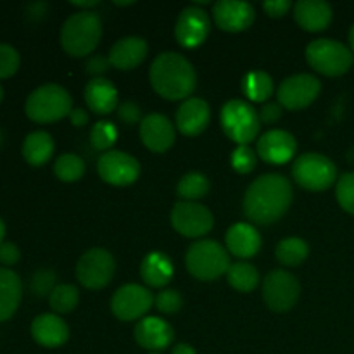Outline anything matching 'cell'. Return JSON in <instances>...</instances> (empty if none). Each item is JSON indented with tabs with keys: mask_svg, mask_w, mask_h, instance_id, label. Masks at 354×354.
<instances>
[{
	"mask_svg": "<svg viewBox=\"0 0 354 354\" xmlns=\"http://www.w3.org/2000/svg\"><path fill=\"white\" fill-rule=\"evenodd\" d=\"M292 203V187L283 175L268 173L256 178L244 196V213L254 223L279 221Z\"/></svg>",
	"mask_w": 354,
	"mask_h": 354,
	"instance_id": "obj_1",
	"label": "cell"
},
{
	"mask_svg": "<svg viewBox=\"0 0 354 354\" xmlns=\"http://www.w3.org/2000/svg\"><path fill=\"white\" fill-rule=\"evenodd\" d=\"M149 80L156 93L168 100H187L197 83L194 66L176 52L159 54L152 61Z\"/></svg>",
	"mask_w": 354,
	"mask_h": 354,
	"instance_id": "obj_2",
	"label": "cell"
},
{
	"mask_svg": "<svg viewBox=\"0 0 354 354\" xmlns=\"http://www.w3.org/2000/svg\"><path fill=\"white\" fill-rule=\"evenodd\" d=\"M102 37V21L93 10H80L64 21L61 45L73 57H83L95 50Z\"/></svg>",
	"mask_w": 354,
	"mask_h": 354,
	"instance_id": "obj_3",
	"label": "cell"
},
{
	"mask_svg": "<svg viewBox=\"0 0 354 354\" xmlns=\"http://www.w3.org/2000/svg\"><path fill=\"white\" fill-rule=\"evenodd\" d=\"M24 111L35 123H54L71 114L73 99L64 86L47 83L28 95Z\"/></svg>",
	"mask_w": 354,
	"mask_h": 354,
	"instance_id": "obj_4",
	"label": "cell"
},
{
	"mask_svg": "<svg viewBox=\"0 0 354 354\" xmlns=\"http://www.w3.org/2000/svg\"><path fill=\"white\" fill-rule=\"evenodd\" d=\"M187 270L190 275L203 282L220 279L230 268V256L214 241H199L187 251Z\"/></svg>",
	"mask_w": 354,
	"mask_h": 354,
	"instance_id": "obj_5",
	"label": "cell"
},
{
	"mask_svg": "<svg viewBox=\"0 0 354 354\" xmlns=\"http://www.w3.org/2000/svg\"><path fill=\"white\" fill-rule=\"evenodd\" d=\"M308 64L325 76H342L351 69L354 54L342 41L318 38L306 47Z\"/></svg>",
	"mask_w": 354,
	"mask_h": 354,
	"instance_id": "obj_6",
	"label": "cell"
},
{
	"mask_svg": "<svg viewBox=\"0 0 354 354\" xmlns=\"http://www.w3.org/2000/svg\"><path fill=\"white\" fill-rule=\"evenodd\" d=\"M221 128L230 140L239 145H249L254 138H258L261 120L259 114L251 104L245 100H228L220 114Z\"/></svg>",
	"mask_w": 354,
	"mask_h": 354,
	"instance_id": "obj_7",
	"label": "cell"
},
{
	"mask_svg": "<svg viewBox=\"0 0 354 354\" xmlns=\"http://www.w3.org/2000/svg\"><path fill=\"white\" fill-rule=\"evenodd\" d=\"M292 178L299 187L313 192L330 189L337 180V168L334 161L318 152H306L292 165Z\"/></svg>",
	"mask_w": 354,
	"mask_h": 354,
	"instance_id": "obj_8",
	"label": "cell"
},
{
	"mask_svg": "<svg viewBox=\"0 0 354 354\" xmlns=\"http://www.w3.org/2000/svg\"><path fill=\"white\" fill-rule=\"evenodd\" d=\"M301 296V283L286 270H273L263 280V299L275 313L292 310Z\"/></svg>",
	"mask_w": 354,
	"mask_h": 354,
	"instance_id": "obj_9",
	"label": "cell"
},
{
	"mask_svg": "<svg viewBox=\"0 0 354 354\" xmlns=\"http://www.w3.org/2000/svg\"><path fill=\"white\" fill-rule=\"evenodd\" d=\"M114 270L116 263L113 254L102 248H93L80 258L76 265V279L85 289L100 290L109 286L114 277Z\"/></svg>",
	"mask_w": 354,
	"mask_h": 354,
	"instance_id": "obj_10",
	"label": "cell"
},
{
	"mask_svg": "<svg viewBox=\"0 0 354 354\" xmlns=\"http://www.w3.org/2000/svg\"><path fill=\"white\" fill-rule=\"evenodd\" d=\"M320 90L322 83L317 76L301 73V75H292L283 80L277 90V97H279L280 106L289 111H297L313 104Z\"/></svg>",
	"mask_w": 354,
	"mask_h": 354,
	"instance_id": "obj_11",
	"label": "cell"
},
{
	"mask_svg": "<svg viewBox=\"0 0 354 354\" xmlns=\"http://www.w3.org/2000/svg\"><path fill=\"white\" fill-rule=\"evenodd\" d=\"M100 178L114 187H128L140 176V162L123 151H107L97 162Z\"/></svg>",
	"mask_w": 354,
	"mask_h": 354,
	"instance_id": "obj_12",
	"label": "cell"
},
{
	"mask_svg": "<svg viewBox=\"0 0 354 354\" xmlns=\"http://www.w3.org/2000/svg\"><path fill=\"white\" fill-rule=\"evenodd\" d=\"M154 304L152 292L137 283H127L114 292L111 299V310L114 317L123 322H133L137 318H145L151 306Z\"/></svg>",
	"mask_w": 354,
	"mask_h": 354,
	"instance_id": "obj_13",
	"label": "cell"
},
{
	"mask_svg": "<svg viewBox=\"0 0 354 354\" xmlns=\"http://www.w3.org/2000/svg\"><path fill=\"white\" fill-rule=\"evenodd\" d=\"M171 225L183 237L199 239L213 230L214 218L207 207L183 201L173 206Z\"/></svg>",
	"mask_w": 354,
	"mask_h": 354,
	"instance_id": "obj_14",
	"label": "cell"
},
{
	"mask_svg": "<svg viewBox=\"0 0 354 354\" xmlns=\"http://www.w3.org/2000/svg\"><path fill=\"white\" fill-rule=\"evenodd\" d=\"M211 30V21L206 10L189 6L180 12L175 26V37L183 48H196L206 41Z\"/></svg>",
	"mask_w": 354,
	"mask_h": 354,
	"instance_id": "obj_15",
	"label": "cell"
},
{
	"mask_svg": "<svg viewBox=\"0 0 354 354\" xmlns=\"http://www.w3.org/2000/svg\"><path fill=\"white\" fill-rule=\"evenodd\" d=\"M213 17L218 28L228 33L244 31L254 23V7L241 0H218L213 6Z\"/></svg>",
	"mask_w": 354,
	"mask_h": 354,
	"instance_id": "obj_16",
	"label": "cell"
},
{
	"mask_svg": "<svg viewBox=\"0 0 354 354\" xmlns=\"http://www.w3.org/2000/svg\"><path fill=\"white\" fill-rule=\"evenodd\" d=\"M297 142L292 133L286 130H270L258 140L256 154L268 165H286L294 158Z\"/></svg>",
	"mask_w": 354,
	"mask_h": 354,
	"instance_id": "obj_17",
	"label": "cell"
},
{
	"mask_svg": "<svg viewBox=\"0 0 354 354\" xmlns=\"http://www.w3.org/2000/svg\"><path fill=\"white\" fill-rule=\"evenodd\" d=\"M175 124L162 114L152 113L140 121V138L149 151L166 152L175 144Z\"/></svg>",
	"mask_w": 354,
	"mask_h": 354,
	"instance_id": "obj_18",
	"label": "cell"
},
{
	"mask_svg": "<svg viewBox=\"0 0 354 354\" xmlns=\"http://www.w3.org/2000/svg\"><path fill=\"white\" fill-rule=\"evenodd\" d=\"M173 339H175L173 327L162 318L145 317L138 320L135 327V341L147 351H162L171 346Z\"/></svg>",
	"mask_w": 354,
	"mask_h": 354,
	"instance_id": "obj_19",
	"label": "cell"
},
{
	"mask_svg": "<svg viewBox=\"0 0 354 354\" xmlns=\"http://www.w3.org/2000/svg\"><path fill=\"white\" fill-rule=\"evenodd\" d=\"M209 120V104L197 97H189L176 113V128L187 137H197L206 130Z\"/></svg>",
	"mask_w": 354,
	"mask_h": 354,
	"instance_id": "obj_20",
	"label": "cell"
},
{
	"mask_svg": "<svg viewBox=\"0 0 354 354\" xmlns=\"http://www.w3.org/2000/svg\"><path fill=\"white\" fill-rule=\"evenodd\" d=\"M31 337L44 348H61L69 339V327L54 313L38 315L31 324Z\"/></svg>",
	"mask_w": 354,
	"mask_h": 354,
	"instance_id": "obj_21",
	"label": "cell"
},
{
	"mask_svg": "<svg viewBox=\"0 0 354 354\" xmlns=\"http://www.w3.org/2000/svg\"><path fill=\"white\" fill-rule=\"evenodd\" d=\"M147 41L140 37L120 38L109 50V62L116 69L130 71L147 57Z\"/></svg>",
	"mask_w": 354,
	"mask_h": 354,
	"instance_id": "obj_22",
	"label": "cell"
},
{
	"mask_svg": "<svg viewBox=\"0 0 354 354\" xmlns=\"http://www.w3.org/2000/svg\"><path fill=\"white\" fill-rule=\"evenodd\" d=\"M332 7L325 0H299L294 6V17L303 30L317 33L332 23Z\"/></svg>",
	"mask_w": 354,
	"mask_h": 354,
	"instance_id": "obj_23",
	"label": "cell"
},
{
	"mask_svg": "<svg viewBox=\"0 0 354 354\" xmlns=\"http://www.w3.org/2000/svg\"><path fill=\"white\" fill-rule=\"evenodd\" d=\"M225 242L228 251L241 259L252 258L261 249V235L249 223L232 225L225 235Z\"/></svg>",
	"mask_w": 354,
	"mask_h": 354,
	"instance_id": "obj_24",
	"label": "cell"
},
{
	"mask_svg": "<svg viewBox=\"0 0 354 354\" xmlns=\"http://www.w3.org/2000/svg\"><path fill=\"white\" fill-rule=\"evenodd\" d=\"M85 102L90 111L99 116L113 113L118 109V90L109 80L93 78L85 86Z\"/></svg>",
	"mask_w": 354,
	"mask_h": 354,
	"instance_id": "obj_25",
	"label": "cell"
},
{
	"mask_svg": "<svg viewBox=\"0 0 354 354\" xmlns=\"http://www.w3.org/2000/svg\"><path fill=\"white\" fill-rule=\"evenodd\" d=\"M173 275H175V266L165 252H149L140 265L142 280L145 282V286L154 287V289L168 286Z\"/></svg>",
	"mask_w": 354,
	"mask_h": 354,
	"instance_id": "obj_26",
	"label": "cell"
},
{
	"mask_svg": "<svg viewBox=\"0 0 354 354\" xmlns=\"http://www.w3.org/2000/svg\"><path fill=\"white\" fill-rule=\"evenodd\" d=\"M23 297L19 275L9 268H0V322L12 318Z\"/></svg>",
	"mask_w": 354,
	"mask_h": 354,
	"instance_id": "obj_27",
	"label": "cell"
},
{
	"mask_svg": "<svg viewBox=\"0 0 354 354\" xmlns=\"http://www.w3.org/2000/svg\"><path fill=\"white\" fill-rule=\"evenodd\" d=\"M54 138L47 131H31L23 142V158L26 159L28 165L31 166H44L45 162L50 161L54 154Z\"/></svg>",
	"mask_w": 354,
	"mask_h": 354,
	"instance_id": "obj_28",
	"label": "cell"
},
{
	"mask_svg": "<svg viewBox=\"0 0 354 354\" xmlns=\"http://www.w3.org/2000/svg\"><path fill=\"white\" fill-rule=\"evenodd\" d=\"M273 80L265 71H249L242 78V92L252 102H265L273 95Z\"/></svg>",
	"mask_w": 354,
	"mask_h": 354,
	"instance_id": "obj_29",
	"label": "cell"
},
{
	"mask_svg": "<svg viewBox=\"0 0 354 354\" xmlns=\"http://www.w3.org/2000/svg\"><path fill=\"white\" fill-rule=\"evenodd\" d=\"M310 254V245L299 237H287L279 242L275 249V256L280 265L299 266Z\"/></svg>",
	"mask_w": 354,
	"mask_h": 354,
	"instance_id": "obj_30",
	"label": "cell"
},
{
	"mask_svg": "<svg viewBox=\"0 0 354 354\" xmlns=\"http://www.w3.org/2000/svg\"><path fill=\"white\" fill-rule=\"evenodd\" d=\"M228 283L239 292H252L259 286V273L252 265L239 261L230 265L227 272Z\"/></svg>",
	"mask_w": 354,
	"mask_h": 354,
	"instance_id": "obj_31",
	"label": "cell"
},
{
	"mask_svg": "<svg viewBox=\"0 0 354 354\" xmlns=\"http://www.w3.org/2000/svg\"><path fill=\"white\" fill-rule=\"evenodd\" d=\"M209 192V180L203 173H187L176 187V194L187 203H194L197 199H203Z\"/></svg>",
	"mask_w": 354,
	"mask_h": 354,
	"instance_id": "obj_32",
	"label": "cell"
},
{
	"mask_svg": "<svg viewBox=\"0 0 354 354\" xmlns=\"http://www.w3.org/2000/svg\"><path fill=\"white\" fill-rule=\"evenodd\" d=\"M80 301V290L76 286L71 283H62V286H55L52 294L48 296V304L52 310L57 315L71 313Z\"/></svg>",
	"mask_w": 354,
	"mask_h": 354,
	"instance_id": "obj_33",
	"label": "cell"
},
{
	"mask_svg": "<svg viewBox=\"0 0 354 354\" xmlns=\"http://www.w3.org/2000/svg\"><path fill=\"white\" fill-rule=\"evenodd\" d=\"M54 173L61 182L73 183L85 175V161L76 154H62L55 159Z\"/></svg>",
	"mask_w": 354,
	"mask_h": 354,
	"instance_id": "obj_34",
	"label": "cell"
},
{
	"mask_svg": "<svg viewBox=\"0 0 354 354\" xmlns=\"http://www.w3.org/2000/svg\"><path fill=\"white\" fill-rule=\"evenodd\" d=\"M118 140V128L111 121H99L90 130V142L97 151H111Z\"/></svg>",
	"mask_w": 354,
	"mask_h": 354,
	"instance_id": "obj_35",
	"label": "cell"
},
{
	"mask_svg": "<svg viewBox=\"0 0 354 354\" xmlns=\"http://www.w3.org/2000/svg\"><path fill=\"white\" fill-rule=\"evenodd\" d=\"M335 197H337L339 206H341L346 213L354 214V171L344 173V175L337 180Z\"/></svg>",
	"mask_w": 354,
	"mask_h": 354,
	"instance_id": "obj_36",
	"label": "cell"
},
{
	"mask_svg": "<svg viewBox=\"0 0 354 354\" xmlns=\"http://www.w3.org/2000/svg\"><path fill=\"white\" fill-rule=\"evenodd\" d=\"M232 168L235 169L241 175H248L252 169L256 168V162H258V154L252 151L249 145H239L234 152H232Z\"/></svg>",
	"mask_w": 354,
	"mask_h": 354,
	"instance_id": "obj_37",
	"label": "cell"
},
{
	"mask_svg": "<svg viewBox=\"0 0 354 354\" xmlns=\"http://www.w3.org/2000/svg\"><path fill=\"white\" fill-rule=\"evenodd\" d=\"M30 289L35 296H50L55 289V273L52 270H38L33 273L30 282Z\"/></svg>",
	"mask_w": 354,
	"mask_h": 354,
	"instance_id": "obj_38",
	"label": "cell"
},
{
	"mask_svg": "<svg viewBox=\"0 0 354 354\" xmlns=\"http://www.w3.org/2000/svg\"><path fill=\"white\" fill-rule=\"evenodd\" d=\"M19 52L9 44H0V80L9 78L19 69Z\"/></svg>",
	"mask_w": 354,
	"mask_h": 354,
	"instance_id": "obj_39",
	"label": "cell"
},
{
	"mask_svg": "<svg viewBox=\"0 0 354 354\" xmlns=\"http://www.w3.org/2000/svg\"><path fill=\"white\" fill-rule=\"evenodd\" d=\"M154 303H156V308H158L161 313L173 315V313H176L180 308H182L183 299H182V296L176 292V290L165 289V290H161L158 296H156Z\"/></svg>",
	"mask_w": 354,
	"mask_h": 354,
	"instance_id": "obj_40",
	"label": "cell"
},
{
	"mask_svg": "<svg viewBox=\"0 0 354 354\" xmlns=\"http://www.w3.org/2000/svg\"><path fill=\"white\" fill-rule=\"evenodd\" d=\"M116 111H118V118H120L124 124L138 123L142 118L140 106H138V104H135L133 100H127V102L120 104Z\"/></svg>",
	"mask_w": 354,
	"mask_h": 354,
	"instance_id": "obj_41",
	"label": "cell"
},
{
	"mask_svg": "<svg viewBox=\"0 0 354 354\" xmlns=\"http://www.w3.org/2000/svg\"><path fill=\"white\" fill-rule=\"evenodd\" d=\"M109 57H106V55H92L86 61V73L92 75L93 78H100L104 73L109 71Z\"/></svg>",
	"mask_w": 354,
	"mask_h": 354,
	"instance_id": "obj_42",
	"label": "cell"
},
{
	"mask_svg": "<svg viewBox=\"0 0 354 354\" xmlns=\"http://www.w3.org/2000/svg\"><path fill=\"white\" fill-rule=\"evenodd\" d=\"M21 258V252L19 248L12 242H2L0 244V263L3 266H12L19 261Z\"/></svg>",
	"mask_w": 354,
	"mask_h": 354,
	"instance_id": "obj_43",
	"label": "cell"
},
{
	"mask_svg": "<svg viewBox=\"0 0 354 354\" xmlns=\"http://www.w3.org/2000/svg\"><path fill=\"white\" fill-rule=\"evenodd\" d=\"M258 114H259V120H261V123L272 124L282 118V106H280L279 102L265 104Z\"/></svg>",
	"mask_w": 354,
	"mask_h": 354,
	"instance_id": "obj_44",
	"label": "cell"
},
{
	"mask_svg": "<svg viewBox=\"0 0 354 354\" xmlns=\"http://www.w3.org/2000/svg\"><path fill=\"white\" fill-rule=\"evenodd\" d=\"M290 0H268V2L263 3V9L266 10V14L272 17H282L286 16L287 10L290 9Z\"/></svg>",
	"mask_w": 354,
	"mask_h": 354,
	"instance_id": "obj_45",
	"label": "cell"
},
{
	"mask_svg": "<svg viewBox=\"0 0 354 354\" xmlns=\"http://www.w3.org/2000/svg\"><path fill=\"white\" fill-rule=\"evenodd\" d=\"M69 120H71V124H75V127H85L88 123V114L83 109H73L71 114H69Z\"/></svg>",
	"mask_w": 354,
	"mask_h": 354,
	"instance_id": "obj_46",
	"label": "cell"
},
{
	"mask_svg": "<svg viewBox=\"0 0 354 354\" xmlns=\"http://www.w3.org/2000/svg\"><path fill=\"white\" fill-rule=\"evenodd\" d=\"M171 354H197L196 353V349L192 348V346H189V344H176L175 348H173V351H171Z\"/></svg>",
	"mask_w": 354,
	"mask_h": 354,
	"instance_id": "obj_47",
	"label": "cell"
},
{
	"mask_svg": "<svg viewBox=\"0 0 354 354\" xmlns=\"http://www.w3.org/2000/svg\"><path fill=\"white\" fill-rule=\"evenodd\" d=\"M71 6L80 7L82 10H88L92 9V7L99 6V0H90V2H71Z\"/></svg>",
	"mask_w": 354,
	"mask_h": 354,
	"instance_id": "obj_48",
	"label": "cell"
},
{
	"mask_svg": "<svg viewBox=\"0 0 354 354\" xmlns=\"http://www.w3.org/2000/svg\"><path fill=\"white\" fill-rule=\"evenodd\" d=\"M349 48H351V52L354 54V24L351 26V30H349Z\"/></svg>",
	"mask_w": 354,
	"mask_h": 354,
	"instance_id": "obj_49",
	"label": "cell"
},
{
	"mask_svg": "<svg viewBox=\"0 0 354 354\" xmlns=\"http://www.w3.org/2000/svg\"><path fill=\"white\" fill-rule=\"evenodd\" d=\"M3 237H6V223H3V220L0 218V244L3 242Z\"/></svg>",
	"mask_w": 354,
	"mask_h": 354,
	"instance_id": "obj_50",
	"label": "cell"
},
{
	"mask_svg": "<svg viewBox=\"0 0 354 354\" xmlns=\"http://www.w3.org/2000/svg\"><path fill=\"white\" fill-rule=\"evenodd\" d=\"M114 3H116V6H131L133 2H114Z\"/></svg>",
	"mask_w": 354,
	"mask_h": 354,
	"instance_id": "obj_51",
	"label": "cell"
},
{
	"mask_svg": "<svg viewBox=\"0 0 354 354\" xmlns=\"http://www.w3.org/2000/svg\"><path fill=\"white\" fill-rule=\"evenodd\" d=\"M2 99H3V88L2 85H0V102H2Z\"/></svg>",
	"mask_w": 354,
	"mask_h": 354,
	"instance_id": "obj_52",
	"label": "cell"
},
{
	"mask_svg": "<svg viewBox=\"0 0 354 354\" xmlns=\"http://www.w3.org/2000/svg\"><path fill=\"white\" fill-rule=\"evenodd\" d=\"M0 144H2V131H0Z\"/></svg>",
	"mask_w": 354,
	"mask_h": 354,
	"instance_id": "obj_53",
	"label": "cell"
},
{
	"mask_svg": "<svg viewBox=\"0 0 354 354\" xmlns=\"http://www.w3.org/2000/svg\"><path fill=\"white\" fill-rule=\"evenodd\" d=\"M151 354H159V353H151Z\"/></svg>",
	"mask_w": 354,
	"mask_h": 354,
	"instance_id": "obj_54",
	"label": "cell"
}]
</instances>
